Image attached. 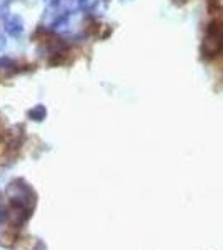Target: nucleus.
Returning a JSON list of instances; mask_svg holds the SVG:
<instances>
[{"label": "nucleus", "mask_w": 223, "mask_h": 250, "mask_svg": "<svg viewBox=\"0 0 223 250\" xmlns=\"http://www.w3.org/2000/svg\"><path fill=\"white\" fill-rule=\"evenodd\" d=\"M223 54V22L215 20L208 25L202 42V55L205 59H215Z\"/></svg>", "instance_id": "1"}, {"label": "nucleus", "mask_w": 223, "mask_h": 250, "mask_svg": "<svg viewBox=\"0 0 223 250\" xmlns=\"http://www.w3.org/2000/svg\"><path fill=\"white\" fill-rule=\"evenodd\" d=\"M3 27H5V32L10 37H20L23 32V22L17 15H9L3 22Z\"/></svg>", "instance_id": "2"}, {"label": "nucleus", "mask_w": 223, "mask_h": 250, "mask_svg": "<svg viewBox=\"0 0 223 250\" xmlns=\"http://www.w3.org/2000/svg\"><path fill=\"white\" fill-rule=\"evenodd\" d=\"M45 115H47V110H45V107H43V105H37V107H34L30 112H28V117H30L32 120H35V122L43 120V119H45Z\"/></svg>", "instance_id": "3"}, {"label": "nucleus", "mask_w": 223, "mask_h": 250, "mask_svg": "<svg viewBox=\"0 0 223 250\" xmlns=\"http://www.w3.org/2000/svg\"><path fill=\"white\" fill-rule=\"evenodd\" d=\"M206 2H208V7L212 10L223 12V0H206Z\"/></svg>", "instance_id": "4"}, {"label": "nucleus", "mask_w": 223, "mask_h": 250, "mask_svg": "<svg viewBox=\"0 0 223 250\" xmlns=\"http://www.w3.org/2000/svg\"><path fill=\"white\" fill-rule=\"evenodd\" d=\"M92 5H93L92 0H80V9H82V10H88Z\"/></svg>", "instance_id": "5"}, {"label": "nucleus", "mask_w": 223, "mask_h": 250, "mask_svg": "<svg viewBox=\"0 0 223 250\" xmlns=\"http://www.w3.org/2000/svg\"><path fill=\"white\" fill-rule=\"evenodd\" d=\"M3 45H5V39L0 35V48H3Z\"/></svg>", "instance_id": "6"}]
</instances>
